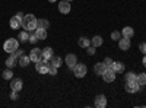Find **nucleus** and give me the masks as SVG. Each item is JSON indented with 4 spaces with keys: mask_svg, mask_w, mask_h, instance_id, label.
Listing matches in <instances>:
<instances>
[{
    "mask_svg": "<svg viewBox=\"0 0 146 108\" xmlns=\"http://www.w3.org/2000/svg\"><path fill=\"white\" fill-rule=\"evenodd\" d=\"M36 19L32 13H28V15H25L22 18V23H21V27L25 29V31H28V32H34L35 29H36Z\"/></svg>",
    "mask_w": 146,
    "mask_h": 108,
    "instance_id": "nucleus-1",
    "label": "nucleus"
},
{
    "mask_svg": "<svg viewBox=\"0 0 146 108\" xmlns=\"http://www.w3.org/2000/svg\"><path fill=\"white\" fill-rule=\"evenodd\" d=\"M48 67H50V60H47L44 57H41L38 62L35 63V70L41 75H47L48 73Z\"/></svg>",
    "mask_w": 146,
    "mask_h": 108,
    "instance_id": "nucleus-2",
    "label": "nucleus"
},
{
    "mask_svg": "<svg viewBox=\"0 0 146 108\" xmlns=\"http://www.w3.org/2000/svg\"><path fill=\"white\" fill-rule=\"evenodd\" d=\"M18 48H19V41L15 40V38H7V40L5 41V44H3V50H5L6 53H9V54L15 53Z\"/></svg>",
    "mask_w": 146,
    "mask_h": 108,
    "instance_id": "nucleus-3",
    "label": "nucleus"
},
{
    "mask_svg": "<svg viewBox=\"0 0 146 108\" xmlns=\"http://www.w3.org/2000/svg\"><path fill=\"white\" fill-rule=\"evenodd\" d=\"M86 73H88V69H86V66L85 64H76L75 67H73V75H75L76 78H85L86 76Z\"/></svg>",
    "mask_w": 146,
    "mask_h": 108,
    "instance_id": "nucleus-4",
    "label": "nucleus"
},
{
    "mask_svg": "<svg viewBox=\"0 0 146 108\" xmlns=\"http://www.w3.org/2000/svg\"><path fill=\"white\" fill-rule=\"evenodd\" d=\"M102 79L107 82V83H111L115 80V70L113 67H107V70L104 72V75H102Z\"/></svg>",
    "mask_w": 146,
    "mask_h": 108,
    "instance_id": "nucleus-5",
    "label": "nucleus"
},
{
    "mask_svg": "<svg viewBox=\"0 0 146 108\" xmlns=\"http://www.w3.org/2000/svg\"><path fill=\"white\" fill-rule=\"evenodd\" d=\"M140 88L142 86L139 85L137 82H126V86H124L126 92H129V93H136Z\"/></svg>",
    "mask_w": 146,
    "mask_h": 108,
    "instance_id": "nucleus-6",
    "label": "nucleus"
},
{
    "mask_svg": "<svg viewBox=\"0 0 146 108\" xmlns=\"http://www.w3.org/2000/svg\"><path fill=\"white\" fill-rule=\"evenodd\" d=\"M64 63L69 66V69H72V70H73V67H75V66L78 64V57H76L75 54H67V56H66V58H64Z\"/></svg>",
    "mask_w": 146,
    "mask_h": 108,
    "instance_id": "nucleus-7",
    "label": "nucleus"
},
{
    "mask_svg": "<svg viewBox=\"0 0 146 108\" xmlns=\"http://www.w3.org/2000/svg\"><path fill=\"white\" fill-rule=\"evenodd\" d=\"M22 86H23V82H22V79H19V78H12L10 79V88H12V91H21L22 89Z\"/></svg>",
    "mask_w": 146,
    "mask_h": 108,
    "instance_id": "nucleus-8",
    "label": "nucleus"
},
{
    "mask_svg": "<svg viewBox=\"0 0 146 108\" xmlns=\"http://www.w3.org/2000/svg\"><path fill=\"white\" fill-rule=\"evenodd\" d=\"M41 57H42V50H40V48H34V50H31V53H29V58H31V62L36 63Z\"/></svg>",
    "mask_w": 146,
    "mask_h": 108,
    "instance_id": "nucleus-9",
    "label": "nucleus"
},
{
    "mask_svg": "<svg viewBox=\"0 0 146 108\" xmlns=\"http://www.w3.org/2000/svg\"><path fill=\"white\" fill-rule=\"evenodd\" d=\"M58 10H60V13L67 15L69 12H70V2H67V0L60 2V3H58Z\"/></svg>",
    "mask_w": 146,
    "mask_h": 108,
    "instance_id": "nucleus-10",
    "label": "nucleus"
},
{
    "mask_svg": "<svg viewBox=\"0 0 146 108\" xmlns=\"http://www.w3.org/2000/svg\"><path fill=\"white\" fill-rule=\"evenodd\" d=\"M118 47H120V50H123V51H127L130 48V38H126V37H121L118 40Z\"/></svg>",
    "mask_w": 146,
    "mask_h": 108,
    "instance_id": "nucleus-11",
    "label": "nucleus"
},
{
    "mask_svg": "<svg viewBox=\"0 0 146 108\" xmlns=\"http://www.w3.org/2000/svg\"><path fill=\"white\" fill-rule=\"evenodd\" d=\"M95 107H98V108H105L107 107V98H105V95H96V98H95Z\"/></svg>",
    "mask_w": 146,
    "mask_h": 108,
    "instance_id": "nucleus-12",
    "label": "nucleus"
},
{
    "mask_svg": "<svg viewBox=\"0 0 146 108\" xmlns=\"http://www.w3.org/2000/svg\"><path fill=\"white\" fill-rule=\"evenodd\" d=\"M105 70H107V66H105L104 62H102V63H96L95 67H94V72H95V73L98 75V76H102Z\"/></svg>",
    "mask_w": 146,
    "mask_h": 108,
    "instance_id": "nucleus-13",
    "label": "nucleus"
},
{
    "mask_svg": "<svg viewBox=\"0 0 146 108\" xmlns=\"http://www.w3.org/2000/svg\"><path fill=\"white\" fill-rule=\"evenodd\" d=\"M18 60L19 58H16L13 54H10L7 58H6V66L9 67V69H12V67H15L16 64H18Z\"/></svg>",
    "mask_w": 146,
    "mask_h": 108,
    "instance_id": "nucleus-14",
    "label": "nucleus"
},
{
    "mask_svg": "<svg viewBox=\"0 0 146 108\" xmlns=\"http://www.w3.org/2000/svg\"><path fill=\"white\" fill-rule=\"evenodd\" d=\"M78 45L80 47V48H88V47L91 45V40L86 38V37H80L78 40Z\"/></svg>",
    "mask_w": 146,
    "mask_h": 108,
    "instance_id": "nucleus-15",
    "label": "nucleus"
},
{
    "mask_svg": "<svg viewBox=\"0 0 146 108\" xmlns=\"http://www.w3.org/2000/svg\"><path fill=\"white\" fill-rule=\"evenodd\" d=\"M121 35L126 37V38H131L133 35H135V29H133L131 27H124L123 31H121Z\"/></svg>",
    "mask_w": 146,
    "mask_h": 108,
    "instance_id": "nucleus-16",
    "label": "nucleus"
},
{
    "mask_svg": "<svg viewBox=\"0 0 146 108\" xmlns=\"http://www.w3.org/2000/svg\"><path fill=\"white\" fill-rule=\"evenodd\" d=\"M9 23H10V28H12V29H18V28L21 27V23H22V19H19L18 16H13V18L10 19Z\"/></svg>",
    "mask_w": 146,
    "mask_h": 108,
    "instance_id": "nucleus-17",
    "label": "nucleus"
},
{
    "mask_svg": "<svg viewBox=\"0 0 146 108\" xmlns=\"http://www.w3.org/2000/svg\"><path fill=\"white\" fill-rule=\"evenodd\" d=\"M102 42H104V40H102L101 35H95V37L91 40V45H94L95 48H96V47H101V45H102Z\"/></svg>",
    "mask_w": 146,
    "mask_h": 108,
    "instance_id": "nucleus-18",
    "label": "nucleus"
},
{
    "mask_svg": "<svg viewBox=\"0 0 146 108\" xmlns=\"http://www.w3.org/2000/svg\"><path fill=\"white\" fill-rule=\"evenodd\" d=\"M29 62H31L29 56H25V54H23L22 57H19V60H18V64H19V66H22V67H27V66L29 64Z\"/></svg>",
    "mask_w": 146,
    "mask_h": 108,
    "instance_id": "nucleus-19",
    "label": "nucleus"
},
{
    "mask_svg": "<svg viewBox=\"0 0 146 108\" xmlns=\"http://www.w3.org/2000/svg\"><path fill=\"white\" fill-rule=\"evenodd\" d=\"M113 69L115 70V73H123L126 67H124V63H121V62H114Z\"/></svg>",
    "mask_w": 146,
    "mask_h": 108,
    "instance_id": "nucleus-20",
    "label": "nucleus"
},
{
    "mask_svg": "<svg viewBox=\"0 0 146 108\" xmlns=\"http://www.w3.org/2000/svg\"><path fill=\"white\" fill-rule=\"evenodd\" d=\"M36 28L47 29V28H50V22H48L47 19H38L36 21Z\"/></svg>",
    "mask_w": 146,
    "mask_h": 108,
    "instance_id": "nucleus-21",
    "label": "nucleus"
},
{
    "mask_svg": "<svg viewBox=\"0 0 146 108\" xmlns=\"http://www.w3.org/2000/svg\"><path fill=\"white\" fill-rule=\"evenodd\" d=\"M35 34H36V37H38V40H41V41L47 38V29L36 28V29H35Z\"/></svg>",
    "mask_w": 146,
    "mask_h": 108,
    "instance_id": "nucleus-22",
    "label": "nucleus"
},
{
    "mask_svg": "<svg viewBox=\"0 0 146 108\" xmlns=\"http://www.w3.org/2000/svg\"><path fill=\"white\" fill-rule=\"evenodd\" d=\"M53 56H54V54H53V48H51V47H45V48L42 50V57H44V58L51 60Z\"/></svg>",
    "mask_w": 146,
    "mask_h": 108,
    "instance_id": "nucleus-23",
    "label": "nucleus"
},
{
    "mask_svg": "<svg viewBox=\"0 0 146 108\" xmlns=\"http://www.w3.org/2000/svg\"><path fill=\"white\" fill-rule=\"evenodd\" d=\"M136 82L139 83L140 86H145L146 85V73H140L136 76Z\"/></svg>",
    "mask_w": 146,
    "mask_h": 108,
    "instance_id": "nucleus-24",
    "label": "nucleus"
},
{
    "mask_svg": "<svg viewBox=\"0 0 146 108\" xmlns=\"http://www.w3.org/2000/svg\"><path fill=\"white\" fill-rule=\"evenodd\" d=\"M50 62H51V64H54L56 67H60V66H62V57H58V56H53Z\"/></svg>",
    "mask_w": 146,
    "mask_h": 108,
    "instance_id": "nucleus-25",
    "label": "nucleus"
},
{
    "mask_svg": "<svg viewBox=\"0 0 146 108\" xmlns=\"http://www.w3.org/2000/svg\"><path fill=\"white\" fill-rule=\"evenodd\" d=\"M12 78H13V72H12L9 67L3 72V79H7V80H10Z\"/></svg>",
    "mask_w": 146,
    "mask_h": 108,
    "instance_id": "nucleus-26",
    "label": "nucleus"
},
{
    "mask_svg": "<svg viewBox=\"0 0 146 108\" xmlns=\"http://www.w3.org/2000/svg\"><path fill=\"white\" fill-rule=\"evenodd\" d=\"M19 40H21L22 42H27V41L29 40V34H28V31L21 32V34H19Z\"/></svg>",
    "mask_w": 146,
    "mask_h": 108,
    "instance_id": "nucleus-27",
    "label": "nucleus"
},
{
    "mask_svg": "<svg viewBox=\"0 0 146 108\" xmlns=\"http://www.w3.org/2000/svg\"><path fill=\"white\" fill-rule=\"evenodd\" d=\"M136 73H133V72H129L126 75V82H136Z\"/></svg>",
    "mask_w": 146,
    "mask_h": 108,
    "instance_id": "nucleus-28",
    "label": "nucleus"
},
{
    "mask_svg": "<svg viewBox=\"0 0 146 108\" xmlns=\"http://www.w3.org/2000/svg\"><path fill=\"white\" fill-rule=\"evenodd\" d=\"M57 69H58V67H56V66H54V64H51V62H50V67H48V73H50L51 76L57 75Z\"/></svg>",
    "mask_w": 146,
    "mask_h": 108,
    "instance_id": "nucleus-29",
    "label": "nucleus"
},
{
    "mask_svg": "<svg viewBox=\"0 0 146 108\" xmlns=\"http://www.w3.org/2000/svg\"><path fill=\"white\" fill-rule=\"evenodd\" d=\"M28 41H29L31 44H35L36 41H38V37H36V34H35V31H34V32H32V34L29 35V40H28Z\"/></svg>",
    "mask_w": 146,
    "mask_h": 108,
    "instance_id": "nucleus-30",
    "label": "nucleus"
},
{
    "mask_svg": "<svg viewBox=\"0 0 146 108\" xmlns=\"http://www.w3.org/2000/svg\"><path fill=\"white\" fill-rule=\"evenodd\" d=\"M104 63H105V66H107V67H113L114 60H113V58H110V57H107V58H104Z\"/></svg>",
    "mask_w": 146,
    "mask_h": 108,
    "instance_id": "nucleus-31",
    "label": "nucleus"
},
{
    "mask_svg": "<svg viewBox=\"0 0 146 108\" xmlns=\"http://www.w3.org/2000/svg\"><path fill=\"white\" fill-rule=\"evenodd\" d=\"M121 38V34L118 32V31H114L113 34H111V40H115V41H118Z\"/></svg>",
    "mask_w": 146,
    "mask_h": 108,
    "instance_id": "nucleus-32",
    "label": "nucleus"
},
{
    "mask_svg": "<svg viewBox=\"0 0 146 108\" xmlns=\"http://www.w3.org/2000/svg\"><path fill=\"white\" fill-rule=\"evenodd\" d=\"M12 54H13V56H15L16 58H19V57H22V56L25 54V53H23V50H19V48H18V50H16L15 53H12Z\"/></svg>",
    "mask_w": 146,
    "mask_h": 108,
    "instance_id": "nucleus-33",
    "label": "nucleus"
},
{
    "mask_svg": "<svg viewBox=\"0 0 146 108\" xmlns=\"http://www.w3.org/2000/svg\"><path fill=\"white\" fill-rule=\"evenodd\" d=\"M139 50H140L143 54H146V42H140V44H139Z\"/></svg>",
    "mask_w": 146,
    "mask_h": 108,
    "instance_id": "nucleus-34",
    "label": "nucleus"
},
{
    "mask_svg": "<svg viewBox=\"0 0 146 108\" xmlns=\"http://www.w3.org/2000/svg\"><path fill=\"white\" fill-rule=\"evenodd\" d=\"M10 99H13V101L18 99V91H12L10 92Z\"/></svg>",
    "mask_w": 146,
    "mask_h": 108,
    "instance_id": "nucleus-35",
    "label": "nucleus"
},
{
    "mask_svg": "<svg viewBox=\"0 0 146 108\" xmlns=\"http://www.w3.org/2000/svg\"><path fill=\"white\" fill-rule=\"evenodd\" d=\"M88 54H89V56H94V54H95V47H94V45H89V47H88Z\"/></svg>",
    "mask_w": 146,
    "mask_h": 108,
    "instance_id": "nucleus-36",
    "label": "nucleus"
},
{
    "mask_svg": "<svg viewBox=\"0 0 146 108\" xmlns=\"http://www.w3.org/2000/svg\"><path fill=\"white\" fill-rule=\"evenodd\" d=\"M15 16H18L19 19H22V18H23V16H25V15H23V13H22V12H18V13H16Z\"/></svg>",
    "mask_w": 146,
    "mask_h": 108,
    "instance_id": "nucleus-37",
    "label": "nucleus"
},
{
    "mask_svg": "<svg viewBox=\"0 0 146 108\" xmlns=\"http://www.w3.org/2000/svg\"><path fill=\"white\" fill-rule=\"evenodd\" d=\"M142 63H143V66H145V67H146V54H145V56H143V60H142Z\"/></svg>",
    "mask_w": 146,
    "mask_h": 108,
    "instance_id": "nucleus-38",
    "label": "nucleus"
},
{
    "mask_svg": "<svg viewBox=\"0 0 146 108\" xmlns=\"http://www.w3.org/2000/svg\"><path fill=\"white\" fill-rule=\"evenodd\" d=\"M48 2H50V3H54V2H57V0H48Z\"/></svg>",
    "mask_w": 146,
    "mask_h": 108,
    "instance_id": "nucleus-39",
    "label": "nucleus"
},
{
    "mask_svg": "<svg viewBox=\"0 0 146 108\" xmlns=\"http://www.w3.org/2000/svg\"><path fill=\"white\" fill-rule=\"evenodd\" d=\"M67 2H73V0H67Z\"/></svg>",
    "mask_w": 146,
    "mask_h": 108,
    "instance_id": "nucleus-40",
    "label": "nucleus"
}]
</instances>
